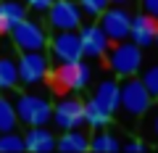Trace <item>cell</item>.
Masks as SVG:
<instances>
[{
    "instance_id": "6da1fadb",
    "label": "cell",
    "mask_w": 158,
    "mask_h": 153,
    "mask_svg": "<svg viewBox=\"0 0 158 153\" xmlns=\"http://www.w3.org/2000/svg\"><path fill=\"white\" fill-rule=\"evenodd\" d=\"M108 61V69H111L116 77H135L137 71L142 69V48L132 40H121V42H113L108 48V53L103 56Z\"/></svg>"
},
{
    "instance_id": "7a4b0ae2",
    "label": "cell",
    "mask_w": 158,
    "mask_h": 153,
    "mask_svg": "<svg viewBox=\"0 0 158 153\" xmlns=\"http://www.w3.org/2000/svg\"><path fill=\"white\" fill-rule=\"evenodd\" d=\"M121 98H118V111L124 113L127 119H142V113L150 108L153 95L148 92V87L142 85V79L135 77H124V82L118 85Z\"/></svg>"
},
{
    "instance_id": "3957f363",
    "label": "cell",
    "mask_w": 158,
    "mask_h": 153,
    "mask_svg": "<svg viewBox=\"0 0 158 153\" xmlns=\"http://www.w3.org/2000/svg\"><path fill=\"white\" fill-rule=\"evenodd\" d=\"M19 116V124L27 127H37V124H48L53 116V106L45 95H37V92H21L13 103Z\"/></svg>"
},
{
    "instance_id": "277c9868",
    "label": "cell",
    "mask_w": 158,
    "mask_h": 153,
    "mask_svg": "<svg viewBox=\"0 0 158 153\" xmlns=\"http://www.w3.org/2000/svg\"><path fill=\"white\" fill-rule=\"evenodd\" d=\"M11 40L13 45L19 48V53H27V50H45L48 48V29L37 21V19H29L24 16L16 27L11 29Z\"/></svg>"
},
{
    "instance_id": "5b68a950",
    "label": "cell",
    "mask_w": 158,
    "mask_h": 153,
    "mask_svg": "<svg viewBox=\"0 0 158 153\" xmlns=\"http://www.w3.org/2000/svg\"><path fill=\"white\" fill-rule=\"evenodd\" d=\"M50 48V58L56 63H74L82 61V40H79V29H63V32H53V37L48 40Z\"/></svg>"
},
{
    "instance_id": "8992f818",
    "label": "cell",
    "mask_w": 158,
    "mask_h": 153,
    "mask_svg": "<svg viewBox=\"0 0 158 153\" xmlns=\"http://www.w3.org/2000/svg\"><path fill=\"white\" fill-rule=\"evenodd\" d=\"M50 77V58L45 50H27L19 56V82L27 87H37Z\"/></svg>"
},
{
    "instance_id": "52a82bcc",
    "label": "cell",
    "mask_w": 158,
    "mask_h": 153,
    "mask_svg": "<svg viewBox=\"0 0 158 153\" xmlns=\"http://www.w3.org/2000/svg\"><path fill=\"white\" fill-rule=\"evenodd\" d=\"M92 69L85 61H74V63H58L53 71V85L61 87L66 92H79L90 85Z\"/></svg>"
},
{
    "instance_id": "ba28073f",
    "label": "cell",
    "mask_w": 158,
    "mask_h": 153,
    "mask_svg": "<svg viewBox=\"0 0 158 153\" xmlns=\"http://www.w3.org/2000/svg\"><path fill=\"white\" fill-rule=\"evenodd\" d=\"M48 27L53 32H63V29H79L82 27V8L74 0H53V6L45 11Z\"/></svg>"
},
{
    "instance_id": "9c48e42d",
    "label": "cell",
    "mask_w": 158,
    "mask_h": 153,
    "mask_svg": "<svg viewBox=\"0 0 158 153\" xmlns=\"http://www.w3.org/2000/svg\"><path fill=\"white\" fill-rule=\"evenodd\" d=\"M19 48L13 45L11 34H0V92L19 87Z\"/></svg>"
},
{
    "instance_id": "30bf717a",
    "label": "cell",
    "mask_w": 158,
    "mask_h": 153,
    "mask_svg": "<svg viewBox=\"0 0 158 153\" xmlns=\"http://www.w3.org/2000/svg\"><path fill=\"white\" fill-rule=\"evenodd\" d=\"M100 27H103V32L108 34V40H111V42L129 40L132 16H129V11L121 8V6H108L106 11L100 13Z\"/></svg>"
},
{
    "instance_id": "8fae6325",
    "label": "cell",
    "mask_w": 158,
    "mask_h": 153,
    "mask_svg": "<svg viewBox=\"0 0 158 153\" xmlns=\"http://www.w3.org/2000/svg\"><path fill=\"white\" fill-rule=\"evenodd\" d=\"M53 121L61 132L66 130H79V127L85 124V103L79 100V98H63L53 106Z\"/></svg>"
},
{
    "instance_id": "7c38bea8",
    "label": "cell",
    "mask_w": 158,
    "mask_h": 153,
    "mask_svg": "<svg viewBox=\"0 0 158 153\" xmlns=\"http://www.w3.org/2000/svg\"><path fill=\"white\" fill-rule=\"evenodd\" d=\"M79 40H82V53L85 58H103L111 48L108 34L103 32L100 24H85L79 27Z\"/></svg>"
},
{
    "instance_id": "4fadbf2b",
    "label": "cell",
    "mask_w": 158,
    "mask_h": 153,
    "mask_svg": "<svg viewBox=\"0 0 158 153\" xmlns=\"http://www.w3.org/2000/svg\"><path fill=\"white\" fill-rule=\"evenodd\" d=\"M156 32H158V21L153 16H148L145 11L132 16V29H129L132 42H137L140 48H150L156 42Z\"/></svg>"
},
{
    "instance_id": "5bb4252c",
    "label": "cell",
    "mask_w": 158,
    "mask_h": 153,
    "mask_svg": "<svg viewBox=\"0 0 158 153\" xmlns=\"http://www.w3.org/2000/svg\"><path fill=\"white\" fill-rule=\"evenodd\" d=\"M24 145H27V151H34V153L56 151V135H53L45 124L29 127V130L24 132Z\"/></svg>"
},
{
    "instance_id": "9a60e30c",
    "label": "cell",
    "mask_w": 158,
    "mask_h": 153,
    "mask_svg": "<svg viewBox=\"0 0 158 153\" xmlns=\"http://www.w3.org/2000/svg\"><path fill=\"white\" fill-rule=\"evenodd\" d=\"M27 16V6L19 0H0V34H11L21 19Z\"/></svg>"
},
{
    "instance_id": "2e32d148",
    "label": "cell",
    "mask_w": 158,
    "mask_h": 153,
    "mask_svg": "<svg viewBox=\"0 0 158 153\" xmlns=\"http://www.w3.org/2000/svg\"><path fill=\"white\" fill-rule=\"evenodd\" d=\"M92 98H95V100L113 116V113L118 111V98H121L118 82H116V79H103L100 85H98V90H95V95H92Z\"/></svg>"
},
{
    "instance_id": "e0dca14e",
    "label": "cell",
    "mask_w": 158,
    "mask_h": 153,
    "mask_svg": "<svg viewBox=\"0 0 158 153\" xmlns=\"http://www.w3.org/2000/svg\"><path fill=\"white\" fill-rule=\"evenodd\" d=\"M56 148L63 153H82V151H90V137L82 130H66L56 140Z\"/></svg>"
},
{
    "instance_id": "ac0fdd59",
    "label": "cell",
    "mask_w": 158,
    "mask_h": 153,
    "mask_svg": "<svg viewBox=\"0 0 158 153\" xmlns=\"http://www.w3.org/2000/svg\"><path fill=\"white\" fill-rule=\"evenodd\" d=\"M108 121H111V113H108L106 108L95 100V98L85 100V124H87V127L100 130V127H108Z\"/></svg>"
},
{
    "instance_id": "d6986e66",
    "label": "cell",
    "mask_w": 158,
    "mask_h": 153,
    "mask_svg": "<svg viewBox=\"0 0 158 153\" xmlns=\"http://www.w3.org/2000/svg\"><path fill=\"white\" fill-rule=\"evenodd\" d=\"M118 148H121L118 137L113 135V132H106V127H100V130H98L95 135L90 137V151H98V153H108V151H118Z\"/></svg>"
},
{
    "instance_id": "ffe728a7",
    "label": "cell",
    "mask_w": 158,
    "mask_h": 153,
    "mask_svg": "<svg viewBox=\"0 0 158 153\" xmlns=\"http://www.w3.org/2000/svg\"><path fill=\"white\" fill-rule=\"evenodd\" d=\"M3 132H19V116L13 103L6 95H0V135Z\"/></svg>"
},
{
    "instance_id": "44dd1931",
    "label": "cell",
    "mask_w": 158,
    "mask_h": 153,
    "mask_svg": "<svg viewBox=\"0 0 158 153\" xmlns=\"http://www.w3.org/2000/svg\"><path fill=\"white\" fill-rule=\"evenodd\" d=\"M19 151H27L24 137L19 132H3L0 135V153H19Z\"/></svg>"
},
{
    "instance_id": "7402d4cb",
    "label": "cell",
    "mask_w": 158,
    "mask_h": 153,
    "mask_svg": "<svg viewBox=\"0 0 158 153\" xmlns=\"http://www.w3.org/2000/svg\"><path fill=\"white\" fill-rule=\"evenodd\" d=\"M142 130L150 135L153 142H158V106H153V103H150V108L142 113Z\"/></svg>"
},
{
    "instance_id": "603a6c76",
    "label": "cell",
    "mask_w": 158,
    "mask_h": 153,
    "mask_svg": "<svg viewBox=\"0 0 158 153\" xmlns=\"http://www.w3.org/2000/svg\"><path fill=\"white\" fill-rule=\"evenodd\" d=\"M108 6H111V0H79V8H82V13H87L90 19H98Z\"/></svg>"
},
{
    "instance_id": "cb8c5ba5",
    "label": "cell",
    "mask_w": 158,
    "mask_h": 153,
    "mask_svg": "<svg viewBox=\"0 0 158 153\" xmlns=\"http://www.w3.org/2000/svg\"><path fill=\"white\" fill-rule=\"evenodd\" d=\"M142 85L148 87V92L153 95V100L158 98V63H153V66H148L145 71H142Z\"/></svg>"
},
{
    "instance_id": "d4e9b609",
    "label": "cell",
    "mask_w": 158,
    "mask_h": 153,
    "mask_svg": "<svg viewBox=\"0 0 158 153\" xmlns=\"http://www.w3.org/2000/svg\"><path fill=\"white\" fill-rule=\"evenodd\" d=\"M140 6H142V11H145L148 16H153L158 21V0H140Z\"/></svg>"
},
{
    "instance_id": "484cf974",
    "label": "cell",
    "mask_w": 158,
    "mask_h": 153,
    "mask_svg": "<svg viewBox=\"0 0 158 153\" xmlns=\"http://www.w3.org/2000/svg\"><path fill=\"white\" fill-rule=\"evenodd\" d=\"M27 6L32 8V11H37V13H45L48 8L53 6V0H27Z\"/></svg>"
},
{
    "instance_id": "4316f807",
    "label": "cell",
    "mask_w": 158,
    "mask_h": 153,
    "mask_svg": "<svg viewBox=\"0 0 158 153\" xmlns=\"http://www.w3.org/2000/svg\"><path fill=\"white\" fill-rule=\"evenodd\" d=\"M124 151H132V153H137V151H145V142L142 140H129V142H124Z\"/></svg>"
},
{
    "instance_id": "83f0119b",
    "label": "cell",
    "mask_w": 158,
    "mask_h": 153,
    "mask_svg": "<svg viewBox=\"0 0 158 153\" xmlns=\"http://www.w3.org/2000/svg\"><path fill=\"white\" fill-rule=\"evenodd\" d=\"M113 6H124V3H132V0H111Z\"/></svg>"
},
{
    "instance_id": "f1b7e54d",
    "label": "cell",
    "mask_w": 158,
    "mask_h": 153,
    "mask_svg": "<svg viewBox=\"0 0 158 153\" xmlns=\"http://www.w3.org/2000/svg\"><path fill=\"white\" fill-rule=\"evenodd\" d=\"M153 45H156V48H158V32H156V42H153Z\"/></svg>"
}]
</instances>
